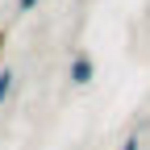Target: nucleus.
<instances>
[{
	"label": "nucleus",
	"mask_w": 150,
	"mask_h": 150,
	"mask_svg": "<svg viewBox=\"0 0 150 150\" xmlns=\"http://www.w3.org/2000/svg\"><path fill=\"white\" fill-rule=\"evenodd\" d=\"M121 150H142V138H138V134H134V138H125V142H121Z\"/></svg>",
	"instance_id": "20e7f679"
},
{
	"label": "nucleus",
	"mask_w": 150,
	"mask_h": 150,
	"mask_svg": "<svg viewBox=\"0 0 150 150\" xmlns=\"http://www.w3.org/2000/svg\"><path fill=\"white\" fill-rule=\"evenodd\" d=\"M38 4H42V0H17V13H33Z\"/></svg>",
	"instance_id": "7ed1b4c3"
},
{
	"label": "nucleus",
	"mask_w": 150,
	"mask_h": 150,
	"mask_svg": "<svg viewBox=\"0 0 150 150\" xmlns=\"http://www.w3.org/2000/svg\"><path fill=\"white\" fill-rule=\"evenodd\" d=\"M4 42H8V38H4V29H0V54H4Z\"/></svg>",
	"instance_id": "39448f33"
},
{
	"label": "nucleus",
	"mask_w": 150,
	"mask_h": 150,
	"mask_svg": "<svg viewBox=\"0 0 150 150\" xmlns=\"http://www.w3.org/2000/svg\"><path fill=\"white\" fill-rule=\"evenodd\" d=\"M67 79H71L75 88H88L92 79H96V59H92L88 50H79V54L71 59V67H67Z\"/></svg>",
	"instance_id": "f257e3e1"
},
{
	"label": "nucleus",
	"mask_w": 150,
	"mask_h": 150,
	"mask_svg": "<svg viewBox=\"0 0 150 150\" xmlns=\"http://www.w3.org/2000/svg\"><path fill=\"white\" fill-rule=\"evenodd\" d=\"M13 92H17V71L13 67H0V108L13 100Z\"/></svg>",
	"instance_id": "f03ea898"
}]
</instances>
